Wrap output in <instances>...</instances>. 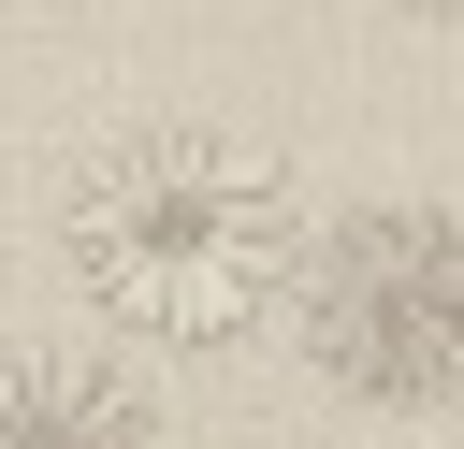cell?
<instances>
[{
	"label": "cell",
	"mask_w": 464,
	"mask_h": 449,
	"mask_svg": "<svg viewBox=\"0 0 464 449\" xmlns=\"http://www.w3.org/2000/svg\"><path fill=\"white\" fill-rule=\"evenodd\" d=\"M304 203L261 145L232 130H116L72 188H58V261L87 290L102 333L130 348H246L290 275H304Z\"/></svg>",
	"instance_id": "cell-1"
},
{
	"label": "cell",
	"mask_w": 464,
	"mask_h": 449,
	"mask_svg": "<svg viewBox=\"0 0 464 449\" xmlns=\"http://www.w3.org/2000/svg\"><path fill=\"white\" fill-rule=\"evenodd\" d=\"M304 348L334 391H377V406H435L450 377V333H464V217L435 203H362L334 232H304Z\"/></svg>",
	"instance_id": "cell-2"
},
{
	"label": "cell",
	"mask_w": 464,
	"mask_h": 449,
	"mask_svg": "<svg viewBox=\"0 0 464 449\" xmlns=\"http://www.w3.org/2000/svg\"><path fill=\"white\" fill-rule=\"evenodd\" d=\"M0 449H160V420L87 348H0Z\"/></svg>",
	"instance_id": "cell-3"
},
{
	"label": "cell",
	"mask_w": 464,
	"mask_h": 449,
	"mask_svg": "<svg viewBox=\"0 0 464 449\" xmlns=\"http://www.w3.org/2000/svg\"><path fill=\"white\" fill-rule=\"evenodd\" d=\"M435 406H450V435H464V333H450V377H435Z\"/></svg>",
	"instance_id": "cell-4"
},
{
	"label": "cell",
	"mask_w": 464,
	"mask_h": 449,
	"mask_svg": "<svg viewBox=\"0 0 464 449\" xmlns=\"http://www.w3.org/2000/svg\"><path fill=\"white\" fill-rule=\"evenodd\" d=\"M406 14H464V0H406Z\"/></svg>",
	"instance_id": "cell-5"
}]
</instances>
